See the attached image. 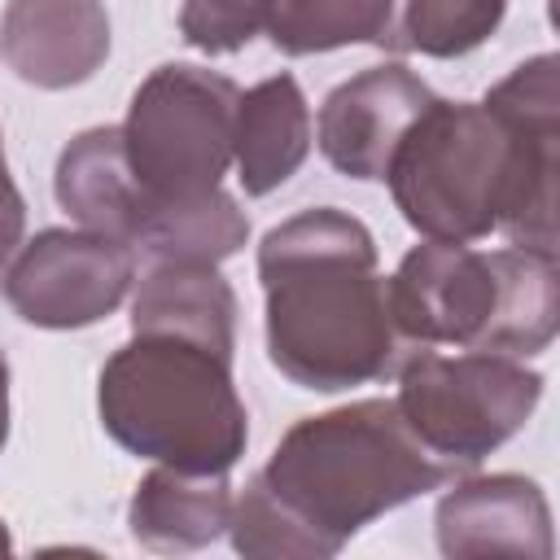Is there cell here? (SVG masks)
Returning a JSON list of instances; mask_svg holds the SVG:
<instances>
[{"label": "cell", "instance_id": "cell-11", "mask_svg": "<svg viewBox=\"0 0 560 560\" xmlns=\"http://www.w3.org/2000/svg\"><path fill=\"white\" fill-rule=\"evenodd\" d=\"M438 547L451 560L525 556L547 560L556 551L551 508L538 481L521 472H490L455 481L433 512Z\"/></svg>", "mask_w": 560, "mask_h": 560}, {"label": "cell", "instance_id": "cell-16", "mask_svg": "<svg viewBox=\"0 0 560 560\" xmlns=\"http://www.w3.org/2000/svg\"><path fill=\"white\" fill-rule=\"evenodd\" d=\"M232 486L228 472H184L158 464L140 477L127 503V529L149 551H197L228 534Z\"/></svg>", "mask_w": 560, "mask_h": 560}, {"label": "cell", "instance_id": "cell-19", "mask_svg": "<svg viewBox=\"0 0 560 560\" xmlns=\"http://www.w3.org/2000/svg\"><path fill=\"white\" fill-rule=\"evenodd\" d=\"M258 31H267V0H184L179 35L197 52L228 57L241 52Z\"/></svg>", "mask_w": 560, "mask_h": 560}, {"label": "cell", "instance_id": "cell-5", "mask_svg": "<svg viewBox=\"0 0 560 560\" xmlns=\"http://www.w3.org/2000/svg\"><path fill=\"white\" fill-rule=\"evenodd\" d=\"M508 136L481 101H433L389 158V192L424 241L472 245L494 232Z\"/></svg>", "mask_w": 560, "mask_h": 560}, {"label": "cell", "instance_id": "cell-3", "mask_svg": "<svg viewBox=\"0 0 560 560\" xmlns=\"http://www.w3.org/2000/svg\"><path fill=\"white\" fill-rule=\"evenodd\" d=\"M96 411L122 451L184 472H232L249 442L232 354L175 332H131L101 368Z\"/></svg>", "mask_w": 560, "mask_h": 560}, {"label": "cell", "instance_id": "cell-2", "mask_svg": "<svg viewBox=\"0 0 560 560\" xmlns=\"http://www.w3.org/2000/svg\"><path fill=\"white\" fill-rule=\"evenodd\" d=\"M258 280L267 298V359L298 389L372 385L394 376L416 350L394 324L372 232L337 206L276 223L258 245Z\"/></svg>", "mask_w": 560, "mask_h": 560}, {"label": "cell", "instance_id": "cell-7", "mask_svg": "<svg viewBox=\"0 0 560 560\" xmlns=\"http://www.w3.org/2000/svg\"><path fill=\"white\" fill-rule=\"evenodd\" d=\"M241 88L206 66H158L127 105L122 153L149 201H197L223 188L232 166Z\"/></svg>", "mask_w": 560, "mask_h": 560}, {"label": "cell", "instance_id": "cell-4", "mask_svg": "<svg viewBox=\"0 0 560 560\" xmlns=\"http://www.w3.org/2000/svg\"><path fill=\"white\" fill-rule=\"evenodd\" d=\"M389 311L407 346L494 350L512 359L542 354L560 328L556 254L503 245L472 249L424 241L402 254L385 280Z\"/></svg>", "mask_w": 560, "mask_h": 560}, {"label": "cell", "instance_id": "cell-22", "mask_svg": "<svg viewBox=\"0 0 560 560\" xmlns=\"http://www.w3.org/2000/svg\"><path fill=\"white\" fill-rule=\"evenodd\" d=\"M13 551V538H9V525L0 521V556H9Z\"/></svg>", "mask_w": 560, "mask_h": 560}, {"label": "cell", "instance_id": "cell-6", "mask_svg": "<svg viewBox=\"0 0 560 560\" xmlns=\"http://www.w3.org/2000/svg\"><path fill=\"white\" fill-rule=\"evenodd\" d=\"M394 376L402 424L455 477L512 442L542 402V372L494 350L438 354L433 346H420Z\"/></svg>", "mask_w": 560, "mask_h": 560}, {"label": "cell", "instance_id": "cell-14", "mask_svg": "<svg viewBox=\"0 0 560 560\" xmlns=\"http://www.w3.org/2000/svg\"><path fill=\"white\" fill-rule=\"evenodd\" d=\"M311 153V109L293 74H271L241 92L232 162L249 197H267L298 175Z\"/></svg>", "mask_w": 560, "mask_h": 560}, {"label": "cell", "instance_id": "cell-15", "mask_svg": "<svg viewBox=\"0 0 560 560\" xmlns=\"http://www.w3.org/2000/svg\"><path fill=\"white\" fill-rule=\"evenodd\" d=\"M131 332H175L214 350H236V293L214 262L158 258L136 280Z\"/></svg>", "mask_w": 560, "mask_h": 560}, {"label": "cell", "instance_id": "cell-20", "mask_svg": "<svg viewBox=\"0 0 560 560\" xmlns=\"http://www.w3.org/2000/svg\"><path fill=\"white\" fill-rule=\"evenodd\" d=\"M22 228H26V201L9 175V162H4V144H0V276L9 267V258L18 254L22 245Z\"/></svg>", "mask_w": 560, "mask_h": 560}, {"label": "cell", "instance_id": "cell-12", "mask_svg": "<svg viewBox=\"0 0 560 560\" xmlns=\"http://www.w3.org/2000/svg\"><path fill=\"white\" fill-rule=\"evenodd\" d=\"M0 57L31 88H79L109 57V13L101 0H9Z\"/></svg>", "mask_w": 560, "mask_h": 560}, {"label": "cell", "instance_id": "cell-9", "mask_svg": "<svg viewBox=\"0 0 560 560\" xmlns=\"http://www.w3.org/2000/svg\"><path fill=\"white\" fill-rule=\"evenodd\" d=\"M136 254L88 228H44L4 267V302L35 328H88L122 306Z\"/></svg>", "mask_w": 560, "mask_h": 560}, {"label": "cell", "instance_id": "cell-17", "mask_svg": "<svg viewBox=\"0 0 560 560\" xmlns=\"http://www.w3.org/2000/svg\"><path fill=\"white\" fill-rule=\"evenodd\" d=\"M394 0H267V35L289 57L385 44Z\"/></svg>", "mask_w": 560, "mask_h": 560}, {"label": "cell", "instance_id": "cell-10", "mask_svg": "<svg viewBox=\"0 0 560 560\" xmlns=\"http://www.w3.org/2000/svg\"><path fill=\"white\" fill-rule=\"evenodd\" d=\"M433 88L402 61L359 70L319 105V153L350 179H385L407 127L433 105Z\"/></svg>", "mask_w": 560, "mask_h": 560}, {"label": "cell", "instance_id": "cell-13", "mask_svg": "<svg viewBox=\"0 0 560 560\" xmlns=\"http://www.w3.org/2000/svg\"><path fill=\"white\" fill-rule=\"evenodd\" d=\"M52 192H57V206L79 228L114 236L136 254L140 228L149 219V197H144V188L136 184V175L127 166L118 127L79 131L57 158Z\"/></svg>", "mask_w": 560, "mask_h": 560}, {"label": "cell", "instance_id": "cell-8", "mask_svg": "<svg viewBox=\"0 0 560 560\" xmlns=\"http://www.w3.org/2000/svg\"><path fill=\"white\" fill-rule=\"evenodd\" d=\"M560 61L538 52L486 92L508 136V175L494 232L521 249L556 254V158H560Z\"/></svg>", "mask_w": 560, "mask_h": 560}, {"label": "cell", "instance_id": "cell-1", "mask_svg": "<svg viewBox=\"0 0 560 560\" xmlns=\"http://www.w3.org/2000/svg\"><path fill=\"white\" fill-rule=\"evenodd\" d=\"M455 481L394 398L302 416L232 499L228 538L249 560H328L376 516Z\"/></svg>", "mask_w": 560, "mask_h": 560}, {"label": "cell", "instance_id": "cell-18", "mask_svg": "<svg viewBox=\"0 0 560 560\" xmlns=\"http://www.w3.org/2000/svg\"><path fill=\"white\" fill-rule=\"evenodd\" d=\"M508 13V0H407L398 26H389L385 44L420 57H464L481 48Z\"/></svg>", "mask_w": 560, "mask_h": 560}, {"label": "cell", "instance_id": "cell-21", "mask_svg": "<svg viewBox=\"0 0 560 560\" xmlns=\"http://www.w3.org/2000/svg\"><path fill=\"white\" fill-rule=\"evenodd\" d=\"M9 442V359L0 354V451Z\"/></svg>", "mask_w": 560, "mask_h": 560}]
</instances>
